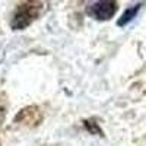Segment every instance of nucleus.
Listing matches in <instances>:
<instances>
[{
    "instance_id": "1",
    "label": "nucleus",
    "mask_w": 146,
    "mask_h": 146,
    "mask_svg": "<svg viewBox=\"0 0 146 146\" xmlns=\"http://www.w3.org/2000/svg\"><path fill=\"white\" fill-rule=\"evenodd\" d=\"M44 7L42 2H22L16 6L13 15H12L10 27L15 31L25 29L40 16Z\"/></svg>"
},
{
    "instance_id": "2",
    "label": "nucleus",
    "mask_w": 146,
    "mask_h": 146,
    "mask_svg": "<svg viewBox=\"0 0 146 146\" xmlns=\"http://www.w3.org/2000/svg\"><path fill=\"white\" fill-rule=\"evenodd\" d=\"M88 15L98 21H108L111 19L117 12V3L115 2H94L86 9Z\"/></svg>"
},
{
    "instance_id": "3",
    "label": "nucleus",
    "mask_w": 146,
    "mask_h": 146,
    "mask_svg": "<svg viewBox=\"0 0 146 146\" xmlns=\"http://www.w3.org/2000/svg\"><path fill=\"white\" fill-rule=\"evenodd\" d=\"M42 113L36 107H27L22 111H19L15 117V123H19L27 127H35L41 123Z\"/></svg>"
},
{
    "instance_id": "4",
    "label": "nucleus",
    "mask_w": 146,
    "mask_h": 146,
    "mask_svg": "<svg viewBox=\"0 0 146 146\" xmlns=\"http://www.w3.org/2000/svg\"><path fill=\"white\" fill-rule=\"evenodd\" d=\"M140 6L142 5H135V6H131V7H129L123 15H121V18L118 19V27H124V25H127L129 22H131L133 19L136 18V15L139 13V10H140Z\"/></svg>"
}]
</instances>
